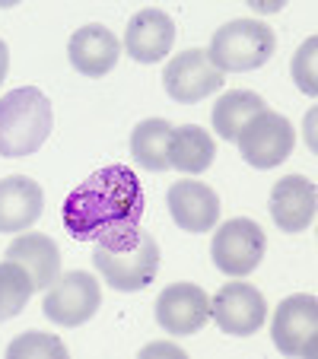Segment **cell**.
Here are the masks:
<instances>
[{
  "label": "cell",
  "mask_w": 318,
  "mask_h": 359,
  "mask_svg": "<svg viewBox=\"0 0 318 359\" xmlns=\"http://www.w3.org/2000/svg\"><path fill=\"white\" fill-rule=\"evenodd\" d=\"M61 219L80 242L134 229L143 219V184L128 165H105L80 182L64 201Z\"/></svg>",
  "instance_id": "cell-1"
},
{
  "label": "cell",
  "mask_w": 318,
  "mask_h": 359,
  "mask_svg": "<svg viewBox=\"0 0 318 359\" xmlns=\"http://www.w3.org/2000/svg\"><path fill=\"white\" fill-rule=\"evenodd\" d=\"M93 264L118 292H140L159 271V245L143 226L93 242Z\"/></svg>",
  "instance_id": "cell-2"
},
{
  "label": "cell",
  "mask_w": 318,
  "mask_h": 359,
  "mask_svg": "<svg viewBox=\"0 0 318 359\" xmlns=\"http://www.w3.org/2000/svg\"><path fill=\"white\" fill-rule=\"evenodd\" d=\"M55 128L51 99L39 86L10 89L0 99V156L22 159L45 147Z\"/></svg>",
  "instance_id": "cell-3"
},
{
  "label": "cell",
  "mask_w": 318,
  "mask_h": 359,
  "mask_svg": "<svg viewBox=\"0 0 318 359\" xmlns=\"http://www.w3.org/2000/svg\"><path fill=\"white\" fill-rule=\"evenodd\" d=\"M277 35L261 20H232L220 26L210 39L207 55L220 74H245L258 70L274 57Z\"/></svg>",
  "instance_id": "cell-4"
},
{
  "label": "cell",
  "mask_w": 318,
  "mask_h": 359,
  "mask_svg": "<svg viewBox=\"0 0 318 359\" xmlns=\"http://www.w3.org/2000/svg\"><path fill=\"white\" fill-rule=\"evenodd\" d=\"M274 346L286 356L315 359L318 353V299L312 292H293L277 305L271 321Z\"/></svg>",
  "instance_id": "cell-5"
},
{
  "label": "cell",
  "mask_w": 318,
  "mask_h": 359,
  "mask_svg": "<svg viewBox=\"0 0 318 359\" xmlns=\"http://www.w3.org/2000/svg\"><path fill=\"white\" fill-rule=\"evenodd\" d=\"M296 143V130H293L290 118H284L280 111L264 109L239 130L236 147L242 153V159L255 169H274L293 153Z\"/></svg>",
  "instance_id": "cell-6"
},
{
  "label": "cell",
  "mask_w": 318,
  "mask_h": 359,
  "mask_svg": "<svg viewBox=\"0 0 318 359\" xmlns=\"http://www.w3.org/2000/svg\"><path fill=\"white\" fill-rule=\"evenodd\" d=\"M264 248H267V238H264L261 226L249 217H236V219H226L213 232L210 258L230 277H245V273H251L261 264Z\"/></svg>",
  "instance_id": "cell-7"
},
{
  "label": "cell",
  "mask_w": 318,
  "mask_h": 359,
  "mask_svg": "<svg viewBox=\"0 0 318 359\" xmlns=\"http://www.w3.org/2000/svg\"><path fill=\"white\" fill-rule=\"evenodd\" d=\"M102 305V290L95 283L93 273L86 271H70L55 280V286L48 290L41 312L48 321H55L61 327H77L86 325Z\"/></svg>",
  "instance_id": "cell-8"
},
{
  "label": "cell",
  "mask_w": 318,
  "mask_h": 359,
  "mask_svg": "<svg viewBox=\"0 0 318 359\" xmlns=\"http://www.w3.org/2000/svg\"><path fill=\"white\" fill-rule=\"evenodd\" d=\"M163 86L182 105L201 102L204 95L217 93L223 86V74L213 67L210 55L204 48H188L182 55H175L163 70Z\"/></svg>",
  "instance_id": "cell-9"
},
{
  "label": "cell",
  "mask_w": 318,
  "mask_h": 359,
  "mask_svg": "<svg viewBox=\"0 0 318 359\" xmlns=\"http://www.w3.org/2000/svg\"><path fill=\"white\" fill-rule=\"evenodd\" d=\"M210 315L223 334L249 337L267 318V302H264L261 290H255L251 283H226L210 299Z\"/></svg>",
  "instance_id": "cell-10"
},
{
  "label": "cell",
  "mask_w": 318,
  "mask_h": 359,
  "mask_svg": "<svg viewBox=\"0 0 318 359\" xmlns=\"http://www.w3.org/2000/svg\"><path fill=\"white\" fill-rule=\"evenodd\" d=\"M210 318V296L194 283H172L156 296V325L172 337L197 334Z\"/></svg>",
  "instance_id": "cell-11"
},
{
  "label": "cell",
  "mask_w": 318,
  "mask_h": 359,
  "mask_svg": "<svg viewBox=\"0 0 318 359\" xmlns=\"http://www.w3.org/2000/svg\"><path fill=\"white\" fill-rule=\"evenodd\" d=\"M271 219L277 223L280 232H305L315 219L318 191L315 182L305 175H284L271 188Z\"/></svg>",
  "instance_id": "cell-12"
},
{
  "label": "cell",
  "mask_w": 318,
  "mask_h": 359,
  "mask_svg": "<svg viewBox=\"0 0 318 359\" xmlns=\"http://www.w3.org/2000/svg\"><path fill=\"white\" fill-rule=\"evenodd\" d=\"M172 45H175V22L166 10L147 7L131 16L128 32H124L128 57H134L137 64H156L169 55Z\"/></svg>",
  "instance_id": "cell-13"
},
{
  "label": "cell",
  "mask_w": 318,
  "mask_h": 359,
  "mask_svg": "<svg viewBox=\"0 0 318 359\" xmlns=\"http://www.w3.org/2000/svg\"><path fill=\"white\" fill-rule=\"evenodd\" d=\"M172 219L185 232H210L220 219V197L204 182H175L166 194Z\"/></svg>",
  "instance_id": "cell-14"
},
{
  "label": "cell",
  "mask_w": 318,
  "mask_h": 359,
  "mask_svg": "<svg viewBox=\"0 0 318 359\" xmlns=\"http://www.w3.org/2000/svg\"><path fill=\"white\" fill-rule=\"evenodd\" d=\"M67 55H70V64H74L83 76H102L118 64V57H121V41L102 26V22H89V26L77 29V32L70 35Z\"/></svg>",
  "instance_id": "cell-15"
},
{
  "label": "cell",
  "mask_w": 318,
  "mask_h": 359,
  "mask_svg": "<svg viewBox=\"0 0 318 359\" xmlns=\"http://www.w3.org/2000/svg\"><path fill=\"white\" fill-rule=\"evenodd\" d=\"M45 194L29 175H7L0 182V232H26L41 217Z\"/></svg>",
  "instance_id": "cell-16"
},
{
  "label": "cell",
  "mask_w": 318,
  "mask_h": 359,
  "mask_svg": "<svg viewBox=\"0 0 318 359\" xmlns=\"http://www.w3.org/2000/svg\"><path fill=\"white\" fill-rule=\"evenodd\" d=\"M7 261L26 267L35 290H51L55 280L61 277V251L51 242V236H41V232H26L13 238L7 248Z\"/></svg>",
  "instance_id": "cell-17"
},
{
  "label": "cell",
  "mask_w": 318,
  "mask_h": 359,
  "mask_svg": "<svg viewBox=\"0 0 318 359\" xmlns=\"http://www.w3.org/2000/svg\"><path fill=\"white\" fill-rule=\"evenodd\" d=\"M217 156V143L197 124H182V128H172V140H169V169L188 172V175H197V172L210 169Z\"/></svg>",
  "instance_id": "cell-18"
},
{
  "label": "cell",
  "mask_w": 318,
  "mask_h": 359,
  "mask_svg": "<svg viewBox=\"0 0 318 359\" xmlns=\"http://www.w3.org/2000/svg\"><path fill=\"white\" fill-rule=\"evenodd\" d=\"M169 140L172 124L166 118H147L131 134V156L150 172H166L169 169Z\"/></svg>",
  "instance_id": "cell-19"
},
{
  "label": "cell",
  "mask_w": 318,
  "mask_h": 359,
  "mask_svg": "<svg viewBox=\"0 0 318 359\" xmlns=\"http://www.w3.org/2000/svg\"><path fill=\"white\" fill-rule=\"evenodd\" d=\"M264 111V99L251 89H230L226 95H220L217 105H213V130H217L223 140H236L239 130L251 121V118Z\"/></svg>",
  "instance_id": "cell-20"
},
{
  "label": "cell",
  "mask_w": 318,
  "mask_h": 359,
  "mask_svg": "<svg viewBox=\"0 0 318 359\" xmlns=\"http://www.w3.org/2000/svg\"><path fill=\"white\" fill-rule=\"evenodd\" d=\"M35 283L29 271L16 261H0V321L16 318L32 299Z\"/></svg>",
  "instance_id": "cell-21"
},
{
  "label": "cell",
  "mask_w": 318,
  "mask_h": 359,
  "mask_svg": "<svg viewBox=\"0 0 318 359\" xmlns=\"http://www.w3.org/2000/svg\"><path fill=\"white\" fill-rule=\"evenodd\" d=\"M7 356L10 359H39V356L64 359V356H67V346H64L58 337H51V334L26 331V334H20V337L7 346Z\"/></svg>",
  "instance_id": "cell-22"
},
{
  "label": "cell",
  "mask_w": 318,
  "mask_h": 359,
  "mask_svg": "<svg viewBox=\"0 0 318 359\" xmlns=\"http://www.w3.org/2000/svg\"><path fill=\"white\" fill-rule=\"evenodd\" d=\"M315 48H318V39H305V45L299 48L293 55V80L296 86L303 89L305 95H315L318 93V74H315Z\"/></svg>",
  "instance_id": "cell-23"
},
{
  "label": "cell",
  "mask_w": 318,
  "mask_h": 359,
  "mask_svg": "<svg viewBox=\"0 0 318 359\" xmlns=\"http://www.w3.org/2000/svg\"><path fill=\"white\" fill-rule=\"evenodd\" d=\"M7 67H10V51H7V41L0 39V83L7 76Z\"/></svg>",
  "instance_id": "cell-24"
},
{
  "label": "cell",
  "mask_w": 318,
  "mask_h": 359,
  "mask_svg": "<svg viewBox=\"0 0 318 359\" xmlns=\"http://www.w3.org/2000/svg\"><path fill=\"white\" fill-rule=\"evenodd\" d=\"M150 353H172V356H178V359L185 356V353L175 350V346H147V350H143V356H150Z\"/></svg>",
  "instance_id": "cell-25"
}]
</instances>
